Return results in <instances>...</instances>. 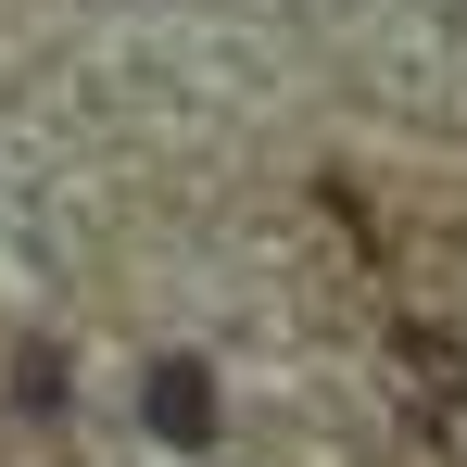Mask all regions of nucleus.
<instances>
[{
    "label": "nucleus",
    "instance_id": "f257e3e1",
    "mask_svg": "<svg viewBox=\"0 0 467 467\" xmlns=\"http://www.w3.org/2000/svg\"><path fill=\"white\" fill-rule=\"evenodd\" d=\"M164 417H177V442H202V379L190 367H164Z\"/></svg>",
    "mask_w": 467,
    "mask_h": 467
}]
</instances>
